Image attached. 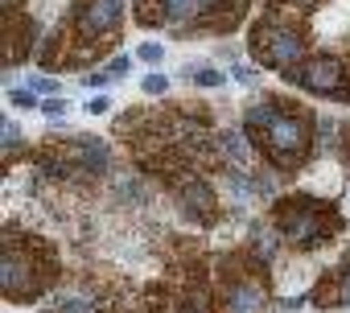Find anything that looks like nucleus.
Masks as SVG:
<instances>
[{
	"mask_svg": "<svg viewBox=\"0 0 350 313\" xmlns=\"http://www.w3.org/2000/svg\"><path fill=\"white\" fill-rule=\"evenodd\" d=\"M219 313H272L264 264L252 256H227L219 280Z\"/></svg>",
	"mask_w": 350,
	"mask_h": 313,
	"instance_id": "nucleus-4",
	"label": "nucleus"
},
{
	"mask_svg": "<svg viewBox=\"0 0 350 313\" xmlns=\"http://www.w3.org/2000/svg\"><path fill=\"white\" fill-rule=\"evenodd\" d=\"M173 313H206V297H202V292L194 288V292H190V297H186V301H182L178 309H173Z\"/></svg>",
	"mask_w": 350,
	"mask_h": 313,
	"instance_id": "nucleus-13",
	"label": "nucleus"
},
{
	"mask_svg": "<svg viewBox=\"0 0 350 313\" xmlns=\"http://www.w3.org/2000/svg\"><path fill=\"white\" fill-rule=\"evenodd\" d=\"M140 87H144V95H165V91H169V79L152 70V74H144V79H140Z\"/></svg>",
	"mask_w": 350,
	"mask_h": 313,
	"instance_id": "nucleus-12",
	"label": "nucleus"
},
{
	"mask_svg": "<svg viewBox=\"0 0 350 313\" xmlns=\"http://www.w3.org/2000/svg\"><path fill=\"white\" fill-rule=\"evenodd\" d=\"M342 161L350 165V128H342Z\"/></svg>",
	"mask_w": 350,
	"mask_h": 313,
	"instance_id": "nucleus-23",
	"label": "nucleus"
},
{
	"mask_svg": "<svg viewBox=\"0 0 350 313\" xmlns=\"http://www.w3.org/2000/svg\"><path fill=\"white\" fill-rule=\"evenodd\" d=\"M33 87H38V91H42V95H54V91H58V79H38V83H33Z\"/></svg>",
	"mask_w": 350,
	"mask_h": 313,
	"instance_id": "nucleus-20",
	"label": "nucleus"
},
{
	"mask_svg": "<svg viewBox=\"0 0 350 313\" xmlns=\"http://www.w3.org/2000/svg\"><path fill=\"white\" fill-rule=\"evenodd\" d=\"M62 313H99V309H91V305H87L83 297H70V301L62 305Z\"/></svg>",
	"mask_w": 350,
	"mask_h": 313,
	"instance_id": "nucleus-16",
	"label": "nucleus"
},
{
	"mask_svg": "<svg viewBox=\"0 0 350 313\" xmlns=\"http://www.w3.org/2000/svg\"><path fill=\"white\" fill-rule=\"evenodd\" d=\"M272 223H276V235H280L284 243H293V247H321V243H329V239L338 235V227H342V219H338L334 206L313 202V198H301V194L276 202Z\"/></svg>",
	"mask_w": 350,
	"mask_h": 313,
	"instance_id": "nucleus-3",
	"label": "nucleus"
},
{
	"mask_svg": "<svg viewBox=\"0 0 350 313\" xmlns=\"http://www.w3.org/2000/svg\"><path fill=\"white\" fill-rule=\"evenodd\" d=\"M252 54L256 62L280 70V74H293L305 58H309V46H305V33L284 17V13H268L264 21L252 25Z\"/></svg>",
	"mask_w": 350,
	"mask_h": 313,
	"instance_id": "nucleus-5",
	"label": "nucleus"
},
{
	"mask_svg": "<svg viewBox=\"0 0 350 313\" xmlns=\"http://www.w3.org/2000/svg\"><path fill=\"white\" fill-rule=\"evenodd\" d=\"M70 161L87 174H103L107 169V144L99 136H79V140H70Z\"/></svg>",
	"mask_w": 350,
	"mask_h": 313,
	"instance_id": "nucleus-8",
	"label": "nucleus"
},
{
	"mask_svg": "<svg viewBox=\"0 0 350 313\" xmlns=\"http://www.w3.org/2000/svg\"><path fill=\"white\" fill-rule=\"evenodd\" d=\"M87 111H91V115H107V111H111V103H107L103 95H95V99L87 103Z\"/></svg>",
	"mask_w": 350,
	"mask_h": 313,
	"instance_id": "nucleus-17",
	"label": "nucleus"
},
{
	"mask_svg": "<svg viewBox=\"0 0 350 313\" xmlns=\"http://www.w3.org/2000/svg\"><path fill=\"white\" fill-rule=\"evenodd\" d=\"M231 79H239V83H256V70H247V66H235V74Z\"/></svg>",
	"mask_w": 350,
	"mask_h": 313,
	"instance_id": "nucleus-22",
	"label": "nucleus"
},
{
	"mask_svg": "<svg viewBox=\"0 0 350 313\" xmlns=\"http://www.w3.org/2000/svg\"><path fill=\"white\" fill-rule=\"evenodd\" d=\"M297 87L313 91V95H338L342 99V87H346V62L338 54H309L293 74H288Z\"/></svg>",
	"mask_w": 350,
	"mask_h": 313,
	"instance_id": "nucleus-6",
	"label": "nucleus"
},
{
	"mask_svg": "<svg viewBox=\"0 0 350 313\" xmlns=\"http://www.w3.org/2000/svg\"><path fill=\"white\" fill-rule=\"evenodd\" d=\"M83 83H87V87H103V83H107V74H87Z\"/></svg>",
	"mask_w": 350,
	"mask_h": 313,
	"instance_id": "nucleus-24",
	"label": "nucleus"
},
{
	"mask_svg": "<svg viewBox=\"0 0 350 313\" xmlns=\"http://www.w3.org/2000/svg\"><path fill=\"white\" fill-rule=\"evenodd\" d=\"M243 136L276 169H297L313 144V115L288 99H268L243 111Z\"/></svg>",
	"mask_w": 350,
	"mask_h": 313,
	"instance_id": "nucleus-1",
	"label": "nucleus"
},
{
	"mask_svg": "<svg viewBox=\"0 0 350 313\" xmlns=\"http://www.w3.org/2000/svg\"><path fill=\"white\" fill-rule=\"evenodd\" d=\"M66 111V103L62 99H42V115H50V120H58Z\"/></svg>",
	"mask_w": 350,
	"mask_h": 313,
	"instance_id": "nucleus-15",
	"label": "nucleus"
},
{
	"mask_svg": "<svg viewBox=\"0 0 350 313\" xmlns=\"http://www.w3.org/2000/svg\"><path fill=\"white\" fill-rule=\"evenodd\" d=\"M342 99L350 103V62H346V87H342Z\"/></svg>",
	"mask_w": 350,
	"mask_h": 313,
	"instance_id": "nucleus-25",
	"label": "nucleus"
},
{
	"mask_svg": "<svg viewBox=\"0 0 350 313\" xmlns=\"http://www.w3.org/2000/svg\"><path fill=\"white\" fill-rule=\"evenodd\" d=\"M9 99H13V103H17V107H33V95H29V91H13V95H9Z\"/></svg>",
	"mask_w": 350,
	"mask_h": 313,
	"instance_id": "nucleus-21",
	"label": "nucleus"
},
{
	"mask_svg": "<svg viewBox=\"0 0 350 313\" xmlns=\"http://www.w3.org/2000/svg\"><path fill=\"white\" fill-rule=\"evenodd\" d=\"M313 301L317 305H350V260L321 280V288L313 292Z\"/></svg>",
	"mask_w": 350,
	"mask_h": 313,
	"instance_id": "nucleus-10",
	"label": "nucleus"
},
{
	"mask_svg": "<svg viewBox=\"0 0 350 313\" xmlns=\"http://www.w3.org/2000/svg\"><path fill=\"white\" fill-rule=\"evenodd\" d=\"M128 66H132L128 58H111V62H107V74H116V79H120V74H128Z\"/></svg>",
	"mask_w": 350,
	"mask_h": 313,
	"instance_id": "nucleus-18",
	"label": "nucleus"
},
{
	"mask_svg": "<svg viewBox=\"0 0 350 313\" xmlns=\"http://www.w3.org/2000/svg\"><path fill=\"white\" fill-rule=\"evenodd\" d=\"M0 136H5V144H17V140H21V132H17V124H9V120H5V132H0Z\"/></svg>",
	"mask_w": 350,
	"mask_h": 313,
	"instance_id": "nucleus-19",
	"label": "nucleus"
},
{
	"mask_svg": "<svg viewBox=\"0 0 350 313\" xmlns=\"http://www.w3.org/2000/svg\"><path fill=\"white\" fill-rule=\"evenodd\" d=\"M186 74H190V83H198V87H223V83H227L219 66H186Z\"/></svg>",
	"mask_w": 350,
	"mask_h": 313,
	"instance_id": "nucleus-11",
	"label": "nucleus"
},
{
	"mask_svg": "<svg viewBox=\"0 0 350 313\" xmlns=\"http://www.w3.org/2000/svg\"><path fill=\"white\" fill-rule=\"evenodd\" d=\"M140 58H144V62H148V66H157V62H161V58H165V50H161V46H157V42H144V46H140Z\"/></svg>",
	"mask_w": 350,
	"mask_h": 313,
	"instance_id": "nucleus-14",
	"label": "nucleus"
},
{
	"mask_svg": "<svg viewBox=\"0 0 350 313\" xmlns=\"http://www.w3.org/2000/svg\"><path fill=\"white\" fill-rule=\"evenodd\" d=\"M0 276H5V297L9 301H33L42 288L54 284L58 264H54V251L42 247L38 239H21L17 231H5Z\"/></svg>",
	"mask_w": 350,
	"mask_h": 313,
	"instance_id": "nucleus-2",
	"label": "nucleus"
},
{
	"mask_svg": "<svg viewBox=\"0 0 350 313\" xmlns=\"http://www.w3.org/2000/svg\"><path fill=\"white\" fill-rule=\"evenodd\" d=\"M178 202H182L186 215H194V219H211V215H215V194H211V186H206L202 178L182 182V186H178Z\"/></svg>",
	"mask_w": 350,
	"mask_h": 313,
	"instance_id": "nucleus-9",
	"label": "nucleus"
},
{
	"mask_svg": "<svg viewBox=\"0 0 350 313\" xmlns=\"http://www.w3.org/2000/svg\"><path fill=\"white\" fill-rule=\"evenodd\" d=\"M33 33H38V25L25 13V5L21 0H5V66H17L29 58Z\"/></svg>",
	"mask_w": 350,
	"mask_h": 313,
	"instance_id": "nucleus-7",
	"label": "nucleus"
}]
</instances>
